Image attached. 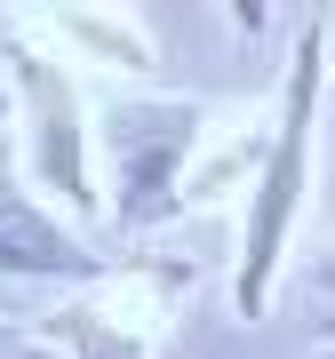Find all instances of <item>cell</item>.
Returning a JSON list of instances; mask_svg holds the SVG:
<instances>
[{
	"instance_id": "1",
	"label": "cell",
	"mask_w": 335,
	"mask_h": 359,
	"mask_svg": "<svg viewBox=\"0 0 335 359\" xmlns=\"http://www.w3.org/2000/svg\"><path fill=\"white\" fill-rule=\"evenodd\" d=\"M320 96H327V16L296 25V65H287L280 112L264 128V160H256V192H247V231H240V271H232V304L240 320H264L271 280L287 264L303 216V184H311V128H320Z\"/></svg>"
},
{
	"instance_id": "2",
	"label": "cell",
	"mask_w": 335,
	"mask_h": 359,
	"mask_svg": "<svg viewBox=\"0 0 335 359\" xmlns=\"http://www.w3.org/2000/svg\"><path fill=\"white\" fill-rule=\"evenodd\" d=\"M200 104L192 96H104L88 112L104 176H112V231H152L184 208V168L200 152Z\"/></svg>"
},
{
	"instance_id": "3",
	"label": "cell",
	"mask_w": 335,
	"mask_h": 359,
	"mask_svg": "<svg viewBox=\"0 0 335 359\" xmlns=\"http://www.w3.org/2000/svg\"><path fill=\"white\" fill-rule=\"evenodd\" d=\"M8 96H16V112H25V160H32L48 208L72 231L96 224L104 216V192H96V128H88V104H80L64 56L32 48L25 32H8Z\"/></svg>"
},
{
	"instance_id": "4",
	"label": "cell",
	"mask_w": 335,
	"mask_h": 359,
	"mask_svg": "<svg viewBox=\"0 0 335 359\" xmlns=\"http://www.w3.org/2000/svg\"><path fill=\"white\" fill-rule=\"evenodd\" d=\"M176 287L184 280H168V271H104L48 320V344L64 359H152Z\"/></svg>"
},
{
	"instance_id": "5",
	"label": "cell",
	"mask_w": 335,
	"mask_h": 359,
	"mask_svg": "<svg viewBox=\"0 0 335 359\" xmlns=\"http://www.w3.org/2000/svg\"><path fill=\"white\" fill-rule=\"evenodd\" d=\"M104 271H112V264H104L48 200H32L25 184H16V168L0 160V280L88 287V280H104Z\"/></svg>"
},
{
	"instance_id": "6",
	"label": "cell",
	"mask_w": 335,
	"mask_h": 359,
	"mask_svg": "<svg viewBox=\"0 0 335 359\" xmlns=\"http://www.w3.org/2000/svg\"><path fill=\"white\" fill-rule=\"evenodd\" d=\"M48 32H56V40H80L96 65H120V72H152V65H160L152 32H144L136 16H88V8H64V16H48Z\"/></svg>"
},
{
	"instance_id": "7",
	"label": "cell",
	"mask_w": 335,
	"mask_h": 359,
	"mask_svg": "<svg viewBox=\"0 0 335 359\" xmlns=\"http://www.w3.org/2000/svg\"><path fill=\"white\" fill-rule=\"evenodd\" d=\"M0 359H64V351L48 344V327L32 335V327H8V320H0Z\"/></svg>"
},
{
	"instance_id": "8",
	"label": "cell",
	"mask_w": 335,
	"mask_h": 359,
	"mask_svg": "<svg viewBox=\"0 0 335 359\" xmlns=\"http://www.w3.org/2000/svg\"><path fill=\"white\" fill-rule=\"evenodd\" d=\"M8 112H16V96H8V88H0V128H8Z\"/></svg>"
},
{
	"instance_id": "9",
	"label": "cell",
	"mask_w": 335,
	"mask_h": 359,
	"mask_svg": "<svg viewBox=\"0 0 335 359\" xmlns=\"http://www.w3.org/2000/svg\"><path fill=\"white\" fill-rule=\"evenodd\" d=\"M311 359H335V344H320V351H311Z\"/></svg>"
}]
</instances>
